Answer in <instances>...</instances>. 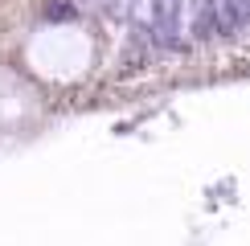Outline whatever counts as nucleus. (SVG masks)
I'll use <instances>...</instances> for the list:
<instances>
[{
  "mask_svg": "<svg viewBox=\"0 0 250 246\" xmlns=\"http://www.w3.org/2000/svg\"><path fill=\"white\" fill-rule=\"evenodd\" d=\"M246 25V0H205L201 8V37H238Z\"/></svg>",
  "mask_w": 250,
  "mask_h": 246,
  "instance_id": "1",
  "label": "nucleus"
},
{
  "mask_svg": "<svg viewBox=\"0 0 250 246\" xmlns=\"http://www.w3.org/2000/svg\"><path fill=\"white\" fill-rule=\"evenodd\" d=\"M152 41L164 49H176L185 41V0H156V29Z\"/></svg>",
  "mask_w": 250,
  "mask_h": 246,
  "instance_id": "2",
  "label": "nucleus"
},
{
  "mask_svg": "<svg viewBox=\"0 0 250 246\" xmlns=\"http://www.w3.org/2000/svg\"><path fill=\"white\" fill-rule=\"evenodd\" d=\"M123 17L135 29V37H152L156 29V0H123Z\"/></svg>",
  "mask_w": 250,
  "mask_h": 246,
  "instance_id": "3",
  "label": "nucleus"
},
{
  "mask_svg": "<svg viewBox=\"0 0 250 246\" xmlns=\"http://www.w3.org/2000/svg\"><path fill=\"white\" fill-rule=\"evenodd\" d=\"M45 20H74L78 17V0H45Z\"/></svg>",
  "mask_w": 250,
  "mask_h": 246,
  "instance_id": "4",
  "label": "nucleus"
}]
</instances>
